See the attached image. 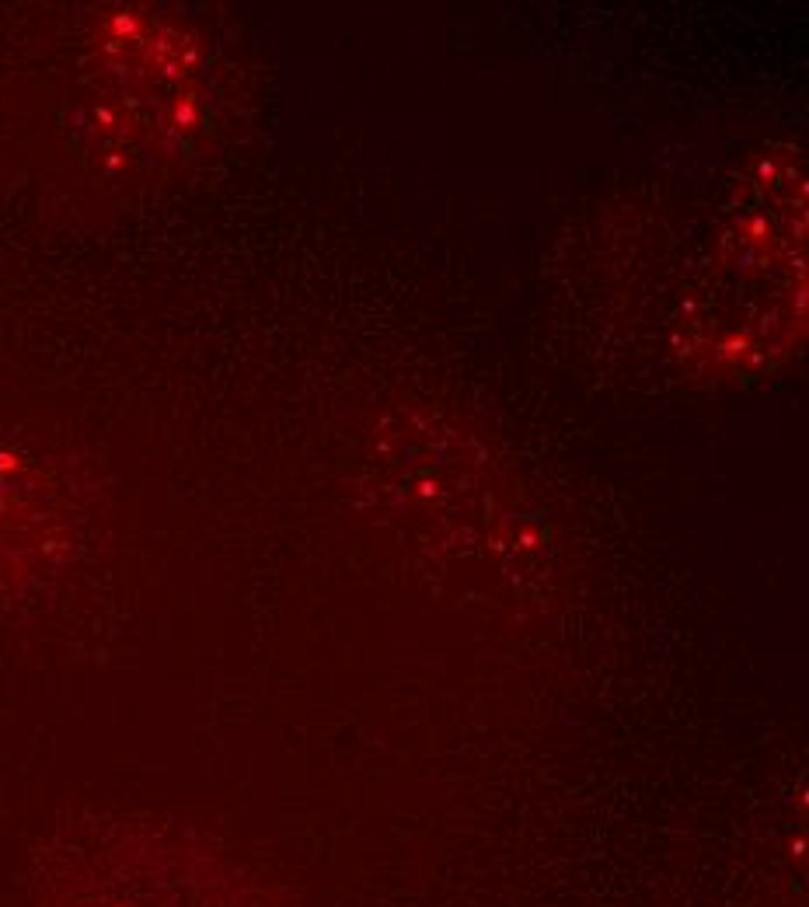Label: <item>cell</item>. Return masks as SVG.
Here are the masks:
<instances>
[{
  "label": "cell",
  "instance_id": "1",
  "mask_svg": "<svg viewBox=\"0 0 809 907\" xmlns=\"http://www.w3.org/2000/svg\"><path fill=\"white\" fill-rule=\"evenodd\" d=\"M687 318L712 370L750 374L778 363L802 322V175L781 157L732 210Z\"/></svg>",
  "mask_w": 809,
  "mask_h": 907
},
{
  "label": "cell",
  "instance_id": "2",
  "mask_svg": "<svg viewBox=\"0 0 809 907\" xmlns=\"http://www.w3.org/2000/svg\"><path fill=\"white\" fill-rule=\"evenodd\" d=\"M35 907H276L262 876L220 844L115 823L46 855Z\"/></svg>",
  "mask_w": 809,
  "mask_h": 907
}]
</instances>
